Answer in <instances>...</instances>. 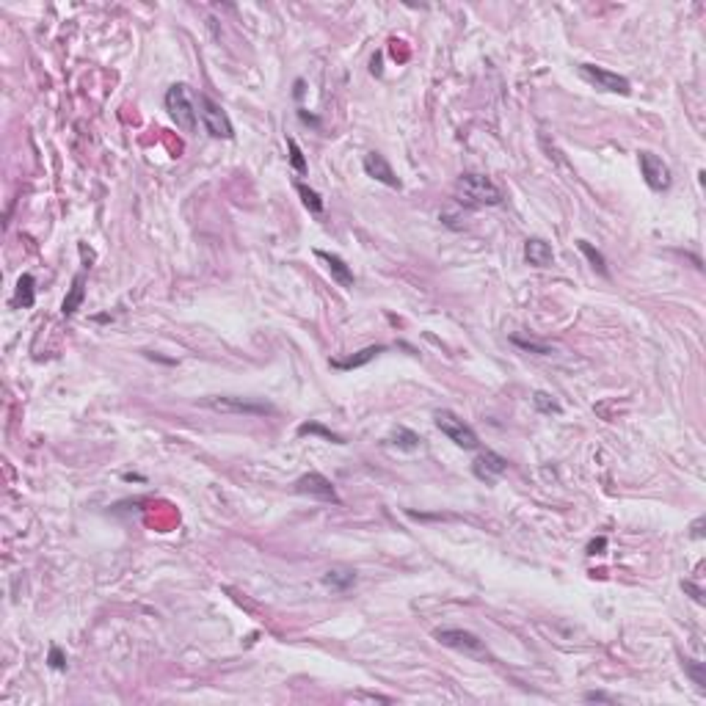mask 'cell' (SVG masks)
<instances>
[{
	"label": "cell",
	"mask_w": 706,
	"mask_h": 706,
	"mask_svg": "<svg viewBox=\"0 0 706 706\" xmlns=\"http://www.w3.org/2000/svg\"><path fill=\"white\" fill-rule=\"evenodd\" d=\"M455 191H458V199L469 207H497L505 199L503 188L491 176L475 174V172L458 176Z\"/></svg>",
	"instance_id": "obj_1"
},
{
	"label": "cell",
	"mask_w": 706,
	"mask_h": 706,
	"mask_svg": "<svg viewBox=\"0 0 706 706\" xmlns=\"http://www.w3.org/2000/svg\"><path fill=\"white\" fill-rule=\"evenodd\" d=\"M166 111L172 116L182 133H194L196 130V122H199V108H196V100L191 94V89L185 83H174L169 91H166Z\"/></svg>",
	"instance_id": "obj_2"
},
{
	"label": "cell",
	"mask_w": 706,
	"mask_h": 706,
	"mask_svg": "<svg viewBox=\"0 0 706 706\" xmlns=\"http://www.w3.org/2000/svg\"><path fill=\"white\" fill-rule=\"evenodd\" d=\"M433 637H436V640H439L442 646H447V649H453V651H461L464 656H472V659H480V662L491 659L488 649H486V643L480 640L475 632H466V629H436V632H433Z\"/></svg>",
	"instance_id": "obj_3"
},
{
	"label": "cell",
	"mask_w": 706,
	"mask_h": 706,
	"mask_svg": "<svg viewBox=\"0 0 706 706\" xmlns=\"http://www.w3.org/2000/svg\"><path fill=\"white\" fill-rule=\"evenodd\" d=\"M202 405L213 408V411H224V414H246V417H265V414H276V408L271 403L254 400V398H235V395H215V398H204Z\"/></svg>",
	"instance_id": "obj_4"
},
{
	"label": "cell",
	"mask_w": 706,
	"mask_h": 706,
	"mask_svg": "<svg viewBox=\"0 0 706 706\" xmlns=\"http://www.w3.org/2000/svg\"><path fill=\"white\" fill-rule=\"evenodd\" d=\"M196 108H199V119H202V125L210 138H224V141H229V138L235 135L227 111H224L215 100H210L207 94H199V97H196Z\"/></svg>",
	"instance_id": "obj_5"
},
{
	"label": "cell",
	"mask_w": 706,
	"mask_h": 706,
	"mask_svg": "<svg viewBox=\"0 0 706 706\" xmlns=\"http://www.w3.org/2000/svg\"><path fill=\"white\" fill-rule=\"evenodd\" d=\"M436 428L442 430L453 444L458 447H464V450H478V433L469 428L458 414L453 411H447V408H442V411H436Z\"/></svg>",
	"instance_id": "obj_6"
},
{
	"label": "cell",
	"mask_w": 706,
	"mask_h": 706,
	"mask_svg": "<svg viewBox=\"0 0 706 706\" xmlns=\"http://www.w3.org/2000/svg\"><path fill=\"white\" fill-rule=\"evenodd\" d=\"M580 77L585 83H590L593 89L599 91H610V94H621V97H629L632 94V83L624 75H615L605 67H596V64H580Z\"/></svg>",
	"instance_id": "obj_7"
},
{
	"label": "cell",
	"mask_w": 706,
	"mask_h": 706,
	"mask_svg": "<svg viewBox=\"0 0 706 706\" xmlns=\"http://www.w3.org/2000/svg\"><path fill=\"white\" fill-rule=\"evenodd\" d=\"M637 163H640V174L646 179V185L656 191V194H662V191H668L671 188V182H673V174H671V166L654 155V152H637Z\"/></svg>",
	"instance_id": "obj_8"
},
{
	"label": "cell",
	"mask_w": 706,
	"mask_h": 706,
	"mask_svg": "<svg viewBox=\"0 0 706 706\" xmlns=\"http://www.w3.org/2000/svg\"><path fill=\"white\" fill-rule=\"evenodd\" d=\"M296 494L315 497V500H323V503H340V497L334 491V483L328 478H323L320 472H309V475L296 480Z\"/></svg>",
	"instance_id": "obj_9"
},
{
	"label": "cell",
	"mask_w": 706,
	"mask_h": 706,
	"mask_svg": "<svg viewBox=\"0 0 706 706\" xmlns=\"http://www.w3.org/2000/svg\"><path fill=\"white\" fill-rule=\"evenodd\" d=\"M472 472L475 478L483 480V483H497L508 472V458H503L500 453L494 450H483V453L472 461Z\"/></svg>",
	"instance_id": "obj_10"
},
{
	"label": "cell",
	"mask_w": 706,
	"mask_h": 706,
	"mask_svg": "<svg viewBox=\"0 0 706 706\" xmlns=\"http://www.w3.org/2000/svg\"><path fill=\"white\" fill-rule=\"evenodd\" d=\"M362 166H364L367 176L379 179V182L389 185V188H400V176L395 174V169L389 166V160H386L381 152H367L364 160H362Z\"/></svg>",
	"instance_id": "obj_11"
},
{
	"label": "cell",
	"mask_w": 706,
	"mask_h": 706,
	"mask_svg": "<svg viewBox=\"0 0 706 706\" xmlns=\"http://www.w3.org/2000/svg\"><path fill=\"white\" fill-rule=\"evenodd\" d=\"M525 259L532 268H549L555 262V252L544 237H530L525 243Z\"/></svg>",
	"instance_id": "obj_12"
},
{
	"label": "cell",
	"mask_w": 706,
	"mask_h": 706,
	"mask_svg": "<svg viewBox=\"0 0 706 706\" xmlns=\"http://www.w3.org/2000/svg\"><path fill=\"white\" fill-rule=\"evenodd\" d=\"M323 585L337 590V593H345L348 588L356 585V571L351 566H331L326 574H323Z\"/></svg>",
	"instance_id": "obj_13"
},
{
	"label": "cell",
	"mask_w": 706,
	"mask_h": 706,
	"mask_svg": "<svg viewBox=\"0 0 706 706\" xmlns=\"http://www.w3.org/2000/svg\"><path fill=\"white\" fill-rule=\"evenodd\" d=\"M379 353H383V345H370V348L359 351L351 359H331V367L334 370H356V367H364L367 362H373Z\"/></svg>",
	"instance_id": "obj_14"
},
{
	"label": "cell",
	"mask_w": 706,
	"mask_h": 706,
	"mask_svg": "<svg viewBox=\"0 0 706 706\" xmlns=\"http://www.w3.org/2000/svg\"><path fill=\"white\" fill-rule=\"evenodd\" d=\"M318 257L323 259L328 265V271H331V276L337 279L342 287H353V271L345 265V259L342 257H337V254H328V252H318Z\"/></svg>",
	"instance_id": "obj_15"
},
{
	"label": "cell",
	"mask_w": 706,
	"mask_h": 706,
	"mask_svg": "<svg viewBox=\"0 0 706 706\" xmlns=\"http://www.w3.org/2000/svg\"><path fill=\"white\" fill-rule=\"evenodd\" d=\"M86 279H83V274L80 276H75V281H72V290H69V296L64 298V303H61V312L67 315V318H72L75 315L77 309H80V303H83V296H86Z\"/></svg>",
	"instance_id": "obj_16"
},
{
	"label": "cell",
	"mask_w": 706,
	"mask_h": 706,
	"mask_svg": "<svg viewBox=\"0 0 706 706\" xmlns=\"http://www.w3.org/2000/svg\"><path fill=\"white\" fill-rule=\"evenodd\" d=\"M392 444L398 447V450H405V453H414V450H420V444H422V439L414 433V430H408V428H400L395 430L392 433Z\"/></svg>",
	"instance_id": "obj_17"
},
{
	"label": "cell",
	"mask_w": 706,
	"mask_h": 706,
	"mask_svg": "<svg viewBox=\"0 0 706 706\" xmlns=\"http://www.w3.org/2000/svg\"><path fill=\"white\" fill-rule=\"evenodd\" d=\"M577 249H580L585 257H588V262L593 265V271H599L602 276H610V271H607V259H605V254L599 252V249H593L588 240H577Z\"/></svg>",
	"instance_id": "obj_18"
},
{
	"label": "cell",
	"mask_w": 706,
	"mask_h": 706,
	"mask_svg": "<svg viewBox=\"0 0 706 706\" xmlns=\"http://www.w3.org/2000/svg\"><path fill=\"white\" fill-rule=\"evenodd\" d=\"M33 276L30 274H26V276H20V281H17V296H14V303L17 306H23V309H28V306H33Z\"/></svg>",
	"instance_id": "obj_19"
},
{
	"label": "cell",
	"mask_w": 706,
	"mask_h": 706,
	"mask_svg": "<svg viewBox=\"0 0 706 706\" xmlns=\"http://www.w3.org/2000/svg\"><path fill=\"white\" fill-rule=\"evenodd\" d=\"M681 665H684L687 676L693 679V684H695V687H698V690L704 693V690H706V671H704V662H695V659H687V656H684V662H681Z\"/></svg>",
	"instance_id": "obj_20"
},
{
	"label": "cell",
	"mask_w": 706,
	"mask_h": 706,
	"mask_svg": "<svg viewBox=\"0 0 706 706\" xmlns=\"http://www.w3.org/2000/svg\"><path fill=\"white\" fill-rule=\"evenodd\" d=\"M296 188H298V194H301V199H303V204H306V210H309V213H315V215H320V213H323V199H320V196H318V194H315L312 188H306L303 182H298Z\"/></svg>",
	"instance_id": "obj_21"
},
{
	"label": "cell",
	"mask_w": 706,
	"mask_h": 706,
	"mask_svg": "<svg viewBox=\"0 0 706 706\" xmlns=\"http://www.w3.org/2000/svg\"><path fill=\"white\" fill-rule=\"evenodd\" d=\"M532 405L538 411H544V414H560V403L552 400V395H547V392H535L532 395Z\"/></svg>",
	"instance_id": "obj_22"
},
{
	"label": "cell",
	"mask_w": 706,
	"mask_h": 706,
	"mask_svg": "<svg viewBox=\"0 0 706 706\" xmlns=\"http://www.w3.org/2000/svg\"><path fill=\"white\" fill-rule=\"evenodd\" d=\"M298 433H301V436H306V433H318V436H323V439H328V442H337V444H345V442H342V436L331 433V430H326V428H323V425H318V422H303L301 428H298Z\"/></svg>",
	"instance_id": "obj_23"
},
{
	"label": "cell",
	"mask_w": 706,
	"mask_h": 706,
	"mask_svg": "<svg viewBox=\"0 0 706 706\" xmlns=\"http://www.w3.org/2000/svg\"><path fill=\"white\" fill-rule=\"evenodd\" d=\"M287 150H290V163H293V169H296L298 174H303V172H306V160H303V152H301V147L296 144V138H287Z\"/></svg>",
	"instance_id": "obj_24"
},
{
	"label": "cell",
	"mask_w": 706,
	"mask_h": 706,
	"mask_svg": "<svg viewBox=\"0 0 706 706\" xmlns=\"http://www.w3.org/2000/svg\"><path fill=\"white\" fill-rule=\"evenodd\" d=\"M513 342H516L519 348H525V351H535V353H541V356L552 353V348H549V345H541V342H532V340H522V337H513Z\"/></svg>",
	"instance_id": "obj_25"
},
{
	"label": "cell",
	"mask_w": 706,
	"mask_h": 706,
	"mask_svg": "<svg viewBox=\"0 0 706 706\" xmlns=\"http://www.w3.org/2000/svg\"><path fill=\"white\" fill-rule=\"evenodd\" d=\"M50 668H55V671H64V668H67V659H64V654H61L58 646H52L50 649Z\"/></svg>",
	"instance_id": "obj_26"
},
{
	"label": "cell",
	"mask_w": 706,
	"mask_h": 706,
	"mask_svg": "<svg viewBox=\"0 0 706 706\" xmlns=\"http://www.w3.org/2000/svg\"><path fill=\"white\" fill-rule=\"evenodd\" d=\"M690 535H693L695 541H698V538H704V516H698V519L693 522V532H690Z\"/></svg>",
	"instance_id": "obj_27"
},
{
	"label": "cell",
	"mask_w": 706,
	"mask_h": 706,
	"mask_svg": "<svg viewBox=\"0 0 706 706\" xmlns=\"http://www.w3.org/2000/svg\"><path fill=\"white\" fill-rule=\"evenodd\" d=\"M585 701H615V698L607 693H585Z\"/></svg>",
	"instance_id": "obj_28"
},
{
	"label": "cell",
	"mask_w": 706,
	"mask_h": 706,
	"mask_svg": "<svg viewBox=\"0 0 706 706\" xmlns=\"http://www.w3.org/2000/svg\"><path fill=\"white\" fill-rule=\"evenodd\" d=\"M684 590H690V593H693V599H695V602H698V605H701V602H704V596H701V590H698V588H695V585H693V582H684Z\"/></svg>",
	"instance_id": "obj_29"
},
{
	"label": "cell",
	"mask_w": 706,
	"mask_h": 706,
	"mask_svg": "<svg viewBox=\"0 0 706 706\" xmlns=\"http://www.w3.org/2000/svg\"><path fill=\"white\" fill-rule=\"evenodd\" d=\"M605 547V538H599V541H593L590 544V555H596V549H602Z\"/></svg>",
	"instance_id": "obj_30"
}]
</instances>
